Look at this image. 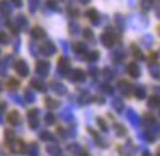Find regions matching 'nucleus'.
Segmentation results:
<instances>
[{
  "label": "nucleus",
  "instance_id": "1",
  "mask_svg": "<svg viewBox=\"0 0 160 156\" xmlns=\"http://www.w3.org/2000/svg\"><path fill=\"white\" fill-rule=\"evenodd\" d=\"M118 90L123 94V96H129L132 94V90H134V86L128 81H119L118 83Z\"/></svg>",
  "mask_w": 160,
  "mask_h": 156
},
{
  "label": "nucleus",
  "instance_id": "2",
  "mask_svg": "<svg viewBox=\"0 0 160 156\" xmlns=\"http://www.w3.org/2000/svg\"><path fill=\"white\" fill-rule=\"evenodd\" d=\"M15 69H16V72L19 74L21 77H27L29 72L28 65L25 64V60H18V62L15 64Z\"/></svg>",
  "mask_w": 160,
  "mask_h": 156
},
{
  "label": "nucleus",
  "instance_id": "3",
  "mask_svg": "<svg viewBox=\"0 0 160 156\" xmlns=\"http://www.w3.org/2000/svg\"><path fill=\"white\" fill-rule=\"evenodd\" d=\"M54 52H56V47H54V44L50 43V41H46V43L41 46V53L46 55V56H52V55H54Z\"/></svg>",
  "mask_w": 160,
  "mask_h": 156
},
{
  "label": "nucleus",
  "instance_id": "4",
  "mask_svg": "<svg viewBox=\"0 0 160 156\" xmlns=\"http://www.w3.org/2000/svg\"><path fill=\"white\" fill-rule=\"evenodd\" d=\"M126 117H128V119H129V122H131L134 127H140V117L135 113V111H132V109H128V112H126Z\"/></svg>",
  "mask_w": 160,
  "mask_h": 156
},
{
  "label": "nucleus",
  "instance_id": "5",
  "mask_svg": "<svg viewBox=\"0 0 160 156\" xmlns=\"http://www.w3.org/2000/svg\"><path fill=\"white\" fill-rule=\"evenodd\" d=\"M115 41H116V39H115L113 34H110V33H104V34L102 35V43L104 44L106 47H113Z\"/></svg>",
  "mask_w": 160,
  "mask_h": 156
},
{
  "label": "nucleus",
  "instance_id": "6",
  "mask_svg": "<svg viewBox=\"0 0 160 156\" xmlns=\"http://www.w3.org/2000/svg\"><path fill=\"white\" fill-rule=\"evenodd\" d=\"M49 62H46V60H40L37 62V72L40 75H47L49 74Z\"/></svg>",
  "mask_w": 160,
  "mask_h": 156
},
{
  "label": "nucleus",
  "instance_id": "7",
  "mask_svg": "<svg viewBox=\"0 0 160 156\" xmlns=\"http://www.w3.org/2000/svg\"><path fill=\"white\" fill-rule=\"evenodd\" d=\"M128 72H129V75L134 78H138L141 75V69L140 66L135 64V62H132V64L128 65Z\"/></svg>",
  "mask_w": 160,
  "mask_h": 156
},
{
  "label": "nucleus",
  "instance_id": "8",
  "mask_svg": "<svg viewBox=\"0 0 160 156\" xmlns=\"http://www.w3.org/2000/svg\"><path fill=\"white\" fill-rule=\"evenodd\" d=\"M147 105H148V107H151V109H157V107H160V97L157 94L150 96L148 100H147Z\"/></svg>",
  "mask_w": 160,
  "mask_h": 156
},
{
  "label": "nucleus",
  "instance_id": "9",
  "mask_svg": "<svg viewBox=\"0 0 160 156\" xmlns=\"http://www.w3.org/2000/svg\"><path fill=\"white\" fill-rule=\"evenodd\" d=\"M140 43H141V46H144L146 49H150L151 46H153V35H150V34L142 35L140 39Z\"/></svg>",
  "mask_w": 160,
  "mask_h": 156
},
{
  "label": "nucleus",
  "instance_id": "10",
  "mask_svg": "<svg viewBox=\"0 0 160 156\" xmlns=\"http://www.w3.org/2000/svg\"><path fill=\"white\" fill-rule=\"evenodd\" d=\"M8 121H9L10 124H13V125H18V124L21 122L19 113L16 112V111H12V112H9V115H8Z\"/></svg>",
  "mask_w": 160,
  "mask_h": 156
},
{
  "label": "nucleus",
  "instance_id": "11",
  "mask_svg": "<svg viewBox=\"0 0 160 156\" xmlns=\"http://www.w3.org/2000/svg\"><path fill=\"white\" fill-rule=\"evenodd\" d=\"M148 71H150L153 78H160V66L157 64H150L148 65Z\"/></svg>",
  "mask_w": 160,
  "mask_h": 156
},
{
  "label": "nucleus",
  "instance_id": "12",
  "mask_svg": "<svg viewBox=\"0 0 160 156\" xmlns=\"http://www.w3.org/2000/svg\"><path fill=\"white\" fill-rule=\"evenodd\" d=\"M69 69V62H68V59H65V58H62L60 60H59V71L65 75L66 74V71Z\"/></svg>",
  "mask_w": 160,
  "mask_h": 156
},
{
  "label": "nucleus",
  "instance_id": "13",
  "mask_svg": "<svg viewBox=\"0 0 160 156\" xmlns=\"http://www.w3.org/2000/svg\"><path fill=\"white\" fill-rule=\"evenodd\" d=\"M31 35L34 37V39H43L46 37V31L43 28H40V27H35L32 31H31Z\"/></svg>",
  "mask_w": 160,
  "mask_h": 156
},
{
  "label": "nucleus",
  "instance_id": "14",
  "mask_svg": "<svg viewBox=\"0 0 160 156\" xmlns=\"http://www.w3.org/2000/svg\"><path fill=\"white\" fill-rule=\"evenodd\" d=\"M72 80L73 81H78V83H82L84 80H85V74H84L81 69H77V71H73Z\"/></svg>",
  "mask_w": 160,
  "mask_h": 156
},
{
  "label": "nucleus",
  "instance_id": "15",
  "mask_svg": "<svg viewBox=\"0 0 160 156\" xmlns=\"http://www.w3.org/2000/svg\"><path fill=\"white\" fill-rule=\"evenodd\" d=\"M132 93H134V94H135V97L137 99H144L147 96V93H146V88L144 87H135L134 88V90H132Z\"/></svg>",
  "mask_w": 160,
  "mask_h": 156
},
{
  "label": "nucleus",
  "instance_id": "16",
  "mask_svg": "<svg viewBox=\"0 0 160 156\" xmlns=\"http://www.w3.org/2000/svg\"><path fill=\"white\" fill-rule=\"evenodd\" d=\"M112 105H113V107H115V111H116V112H122V111H123V102H122L119 97L113 99Z\"/></svg>",
  "mask_w": 160,
  "mask_h": 156
},
{
  "label": "nucleus",
  "instance_id": "17",
  "mask_svg": "<svg viewBox=\"0 0 160 156\" xmlns=\"http://www.w3.org/2000/svg\"><path fill=\"white\" fill-rule=\"evenodd\" d=\"M87 18H90V19L92 21V22H97L98 21V12L96 9H90V10H87Z\"/></svg>",
  "mask_w": 160,
  "mask_h": 156
},
{
  "label": "nucleus",
  "instance_id": "18",
  "mask_svg": "<svg viewBox=\"0 0 160 156\" xmlns=\"http://www.w3.org/2000/svg\"><path fill=\"white\" fill-rule=\"evenodd\" d=\"M113 128H115V131H116V136L123 137L126 134V128L123 127V125H121V124H115V125H113Z\"/></svg>",
  "mask_w": 160,
  "mask_h": 156
},
{
  "label": "nucleus",
  "instance_id": "19",
  "mask_svg": "<svg viewBox=\"0 0 160 156\" xmlns=\"http://www.w3.org/2000/svg\"><path fill=\"white\" fill-rule=\"evenodd\" d=\"M52 88H53L58 94H65V93H66L65 86H62V84H59V83H53V84H52Z\"/></svg>",
  "mask_w": 160,
  "mask_h": 156
},
{
  "label": "nucleus",
  "instance_id": "20",
  "mask_svg": "<svg viewBox=\"0 0 160 156\" xmlns=\"http://www.w3.org/2000/svg\"><path fill=\"white\" fill-rule=\"evenodd\" d=\"M131 49H132V55H134V56H135L137 59H140V60H142V59H144V55L141 53V50L138 49V47H137L135 44H132Z\"/></svg>",
  "mask_w": 160,
  "mask_h": 156
},
{
  "label": "nucleus",
  "instance_id": "21",
  "mask_svg": "<svg viewBox=\"0 0 160 156\" xmlns=\"http://www.w3.org/2000/svg\"><path fill=\"white\" fill-rule=\"evenodd\" d=\"M31 84H32V87L37 88V90H40V91H44V90H46V86H44L40 80H32V81H31Z\"/></svg>",
  "mask_w": 160,
  "mask_h": 156
},
{
  "label": "nucleus",
  "instance_id": "22",
  "mask_svg": "<svg viewBox=\"0 0 160 156\" xmlns=\"http://www.w3.org/2000/svg\"><path fill=\"white\" fill-rule=\"evenodd\" d=\"M151 6H153V2H151V0H141V8H142V10L151 9Z\"/></svg>",
  "mask_w": 160,
  "mask_h": 156
},
{
  "label": "nucleus",
  "instance_id": "23",
  "mask_svg": "<svg viewBox=\"0 0 160 156\" xmlns=\"http://www.w3.org/2000/svg\"><path fill=\"white\" fill-rule=\"evenodd\" d=\"M12 150L13 152H24V143L16 142L15 144H12Z\"/></svg>",
  "mask_w": 160,
  "mask_h": 156
},
{
  "label": "nucleus",
  "instance_id": "24",
  "mask_svg": "<svg viewBox=\"0 0 160 156\" xmlns=\"http://www.w3.org/2000/svg\"><path fill=\"white\" fill-rule=\"evenodd\" d=\"M91 100H92V97L90 94H82V96L79 97V103H82V105H87V103H90Z\"/></svg>",
  "mask_w": 160,
  "mask_h": 156
},
{
  "label": "nucleus",
  "instance_id": "25",
  "mask_svg": "<svg viewBox=\"0 0 160 156\" xmlns=\"http://www.w3.org/2000/svg\"><path fill=\"white\" fill-rule=\"evenodd\" d=\"M46 105H47L50 109H54V107L59 106V102L58 100H53V99H47V100H46Z\"/></svg>",
  "mask_w": 160,
  "mask_h": 156
},
{
  "label": "nucleus",
  "instance_id": "26",
  "mask_svg": "<svg viewBox=\"0 0 160 156\" xmlns=\"http://www.w3.org/2000/svg\"><path fill=\"white\" fill-rule=\"evenodd\" d=\"M85 49H87V47H85V44L84 43H77L75 44V52H77V53H84Z\"/></svg>",
  "mask_w": 160,
  "mask_h": 156
},
{
  "label": "nucleus",
  "instance_id": "27",
  "mask_svg": "<svg viewBox=\"0 0 160 156\" xmlns=\"http://www.w3.org/2000/svg\"><path fill=\"white\" fill-rule=\"evenodd\" d=\"M47 152L52 153V155H60V149L58 146H49L47 147Z\"/></svg>",
  "mask_w": 160,
  "mask_h": 156
},
{
  "label": "nucleus",
  "instance_id": "28",
  "mask_svg": "<svg viewBox=\"0 0 160 156\" xmlns=\"http://www.w3.org/2000/svg\"><path fill=\"white\" fill-rule=\"evenodd\" d=\"M97 59H98L97 52H91V53H88V56H87V60H90V62H94V60H97Z\"/></svg>",
  "mask_w": 160,
  "mask_h": 156
},
{
  "label": "nucleus",
  "instance_id": "29",
  "mask_svg": "<svg viewBox=\"0 0 160 156\" xmlns=\"http://www.w3.org/2000/svg\"><path fill=\"white\" fill-rule=\"evenodd\" d=\"M5 137H6V140L8 142H13V131L12 130H6V133H5Z\"/></svg>",
  "mask_w": 160,
  "mask_h": 156
},
{
  "label": "nucleus",
  "instance_id": "30",
  "mask_svg": "<svg viewBox=\"0 0 160 156\" xmlns=\"http://www.w3.org/2000/svg\"><path fill=\"white\" fill-rule=\"evenodd\" d=\"M40 137L43 138V140H52L53 137H52V134H50L49 131H41L40 133Z\"/></svg>",
  "mask_w": 160,
  "mask_h": 156
},
{
  "label": "nucleus",
  "instance_id": "31",
  "mask_svg": "<svg viewBox=\"0 0 160 156\" xmlns=\"http://www.w3.org/2000/svg\"><path fill=\"white\" fill-rule=\"evenodd\" d=\"M97 124H98V127L102 128L103 131H106V130H107V125H106V122H104V119H103V118H97Z\"/></svg>",
  "mask_w": 160,
  "mask_h": 156
},
{
  "label": "nucleus",
  "instance_id": "32",
  "mask_svg": "<svg viewBox=\"0 0 160 156\" xmlns=\"http://www.w3.org/2000/svg\"><path fill=\"white\" fill-rule=\"evenodd\" d=\"M54 121H56V119H54V115H53V113H47V115H46V122H47L49 125L54 124Z\"/></svg>",
  "mask_w": 160,
  "mask_h": 156
},
{
  "label": "nucleus",
  "instance_id": "33",
  "mask_svg": "<svg viewBox=\"0 0 160 156\" xmlns=\"http://www.w3.org/2000/svg\"><path fill=\"white\" fill-rule=\"evenodd\" d=\"M9 41V39H8V35L5 34V33H0V43L2 44H6Z\"/></svg>",
  "mask_w": 160,
  "mask_h": 156
},
{
  "label": "nucleus",
  "instance_id": "34",
  "mask_svg": "<svg viewBox=\"0 0 160 156\" xmlns=\"http://www.w3.org/2000/svg\"><path fill=\"white\" fill-rule=\"evenodd\" d=\"M71 33H72V34H78V33H79V27L75 24H71Z\"/></svg>",
  "mask_w": 160,
  "mask_h": 156
},
{
  "label": "nucleus",
  "instance_id": "35",
  "mask_svg": "<svg viewBox=\"0 0 160 156\" xmlns=\"http://www.w3.org/2000/svg\"><path fill=\"white\" fill-rule=\"evenodd\" d=\"M84 35H85V39L91 40L92 39V31L91 29H84Z\"/></svg>",
  "mask_w": 160,
  "mask_h": 156
},
{
  "label": "nucleus",
  "instance_id": "36",
  "mask_svg": "<svg viewBox=\"0 0 160 156\" xmlns=\"http://www.w3.org/2000/svg\"><path fill=\"white\" fill-rule=\"evenodd\" d=\"M9 86H10V88H18V87H19V83H18L16 80H10Z\"/></svg>",
  "mask_w": 160,
  "mask_h": 156
},
{
  "label": "nucleus",
  "instance_id": "37",
  "mask_svg": "<svg viewBox=\"0 0 160 156\" xmlns=\"http://www.w3.org/2000/svg\"><path fill=\"white\" fill-rule=\"evenodd\" d=\"M103 90H104L106 93H109V94H112V93H113V88H112L109 84H103Z\"/></svg>",
  "mask_w": 160,
  "mask_h": 156
},
{
  "label": "nucleus",
  "instance_id": "38",
  "mask_svg": "<svg viewBox=\"0 0 160 156\" xmlns=\"http://www.w3.org/2000/svg\"><path fill=\"white\" fill-rule=\"evenodd\" d=\"M29 8H31V10L34 12L35 8H37V0H29Z\"/></svg>",
  "mask_w": 160,
  "mask_h": 156
},
{
  "label": "nucleus",
  "instance_id": "39",
  "mask_svg": "<svg viewBox=\"0 0 160 156\" xmlns=\"http://www.w3.org/2000/svg\"><path fill=\"white\" fill-rule=\"evenodd\" d=\"M2 10H3V12H5V13H6V15H8V13H9V12H10V9H9V6L6 5V3H2Z\"/></svg>",
  "mask_w": 160,
  "mask_h": 156
},
{
  "label": "nucleus",
  "instance_id": "40",
  "mask_svg": "<svg viewBox=\"0 0 160 156\" xmlns=\"http://www.w3.org/2000/svg\"><path fill=\"white\" fill-rule=\"evenodd\" d=\"M25 94H27V100H28V102H34V96H32V93L27 91Z\"/></svg>",
  "mask_w": 160,
  "mask_h": 156
},
{
  "label": "nucleus",
  "instance_id": "41",
  "mask_svg": "<svg viewBox=\"0 0 160 156\" xmlns=\"http://www.w3.org/2000/svg\"><path fill=\"white\" fill-rule=\"evenodd\" d=\"M68 149L71 152H78V150H79V146H78V144H72V146H69Z\"/></svg>",
  "mask_w": 160,
  "mask_h": 156
},
{
  "label": "nucleus",
  "instance_id": "42",
  "mask_svg": "<svg viewBox=\"0 0 160 156\" xmlns=\"http://www.w3.org/2000/svg\"><path fill=\"white\" fill-rule=\"evenodd\" d=\"M104 75L107 78H113V74H110V69H104Z\"/></svg>",
  "mask_w": 160,
  "mask_h": 156
},
{
  "label": "nucleus",
  "instance_id": "43",
  "mask_svg": "<svg viewBox=\"0 0 160 156\" xmlns=\"http://www.w3.org/2000/svg\"><path fill=\"white\" fill-rule=\"evenodd\" d=\"M47 5H49L50 8H53V9H56V3H54V0H49V2H47Z\"/></svg>",
  "mask_w": 160,
  "mask_h": 156
},
{
  "label": "nucleus",
  "instance_id": "44",
  "mask_svg": "<svg viewBox=\"0 0 160 156\" xmlns=\"http://www.w3.org/2000/svg\"><path fill=\"white\" fill-rule=\"evenodd\" d=\"M28 152H31V153H34V155H35V153H37V146H31L28 149Z\"/></svg>",
  "mask_w": 160,
  "mask_h": 156
},
{
  "label": "nucleus",
  "instance_id": "45",
  "mask_svg": "<svg viewBox=\"0 0 160 156\" xmlns=\"http://www.w3.org/2000/svg\"><path fill=\"white\" fill-rule=\"evenodd\" d=\"M12 2H13L15 6H18V8H21V6H22V2H21V0H12Z\"/></svg>",
  "mask_w": 160,
  "mask_h": 156
},
{
  "label": "nucleus",
  "instance_id": "46",
  "mask_svg": "<svg viewBox=\"0 0 160 156\" xmlns=\"http://www.w3.org/2000/svg\"><path fill=\"white\" fill-rule=\"evenodd\" d=\"M154 94L160 96V86H159V87H154Z\"/></svg>",
  "mask_w": 160,
  "mask_h": 156
},
{
  "label": "nucleus",
  "instance_id": "47",
  "mask_svg": "<svg viewBox=\"0 0 160 156\" xmlns=\"http://www.w3.org/2000/svg\"><path fill=\"white\" fill-rule=\"evenodd\" d=\"M156 16H157V18H159V19H160V8H159V9H157V12H156Z\"/></svg>",
  "mask_w": 160,
  "mask_h": 156
},
{
  "label": "nucleus",
  "instance_id": "48",
  "mask_svg": "<svg viewBox=\"0 0 160 156\" xmlns=\"http://www.w3.org/2000/svg\"><path fill=\"white\" fill-rule=\"evenodd\" d=\"M0 90H2V86H0Z\"/></svg>",
  "mask_w": 160,
  "mask_h": 156
},
{
  "label": "nucleus",
  "instance_id": "49",
  "mask_svg": "<svg viewBox=\"0 0 160 156\" xmlns=\"http://www.w3.org/2000/svg\"><path fill=\"white\" fill-rule=\"evenodd\" d=\"M159 115H160V111H159Z\"/></svg>",
  "mask_w": 160,
  "mask_h": 156
}]
</instances>
